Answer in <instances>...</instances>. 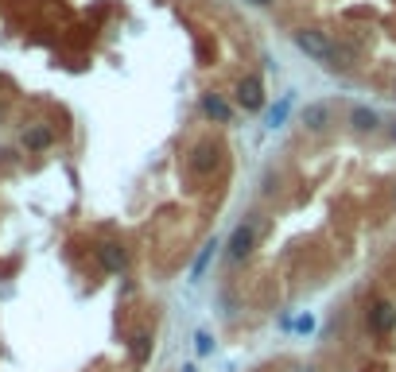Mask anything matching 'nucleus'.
Wrapping results in <instances>:
<instances>
[{
	"label": "nucleus",
	"mask_w": 396,
	"mask_h": 372,
	"mask_svg": "<svg viewBox=\"0 0 396 372\" xmlns=\"http://www.w3.org/2000/svg\"><path fill=\"white\" fill-rule=\"evenodd\" d=\"M291 39H296V47L303 50L307 59L323 62L327 70H346V66H350V59H354V55H350L346 47H338V43L330 39V35H327L323 28H299L296 35H291Z\"/></svg>",
	"instance_id": "1"
},
{
	"label": "nucleus",
	"mask_w": 396,
	"mask_h": 372,
	"mask_svg": "<svg viewBox=\"0 0 396 372\" xmlns=\"http://www.w3.org/2000/svg\"><path fill=\"white\" fill-rule=\"evenodd\" d=\"M257 241H260V225H257V217L241 221V225L233 229V236H229V245H226L229 264H245L249 256H253V248H257Z\"/></svg>",
	"instance_id": "2"
},
{
	"label": "nucleus",
	"mask_w": 396,
	"mask_h": 372,
	"mask_svg": "<svg viewBox=\"0 0 396 372\" xmlns=\"http://www.w3.org/2000/svg\"><path fill=\"white\" fill-rule=\"evenodd\" d=\"M233 97H237V105L245 109V113H260V109H264V86H260L257 74H245V78L237 82V89H233Z\"/></svg>",
	"instance_id": "3"
},
{
	"label": "nucleus",
	"mask_w": 396,
	"mask_h": 372,
	"mask_svg": "<svg viewBox=\"0 0 396 372\" xmlns=\"http://www.w3.org/2000/svg\"><path fill=\"white\" fill-rule=\"evenodd\" d=\"M366 326H369L373 333H393V330H396V306L388 303V299H377V303H369Z\"/></svg>",
	"instance_id": "4"
},
{
	"label": "nucleus",
	"mask_w": 396,
	"mask_h": 372,
	"mask_svg": "<svg viewBox=\"0 0 396 372\" xmlns=\"http://www.w3.org/2000/svg\"><path fill=\"white\" fill-rule=\"evenodd\" d=\"M218 144H210V140H202V144L190 147V156H187V167L195 171V175H214V167H218Z\"/></svg>",
	"instance_id": "5"
},
{
	"label": "nucleus",
	"mask_w": 396,
	"mask_h": 372,
	"mask_svg": "<svg viewBox=\"0 0 396 372\" xmlns=\"http://www.w3.org/2000/svg\"><path fill=\"white\" fill-rule=\"evenodd\" d=\"M198 109H202V113L214 120V124H229V120H233V109H229V101L222 97V93H214V89L198 97Z\"/></svg>",
	"instance_id": "6"
},
{
	"label": "nucleus",
	"mask_w": 396,
	"mask_h": 372,
	"mask_svg": "<svg viewBox=\"0 0 396 372\" xmlns=\"http://www.w3.org/2000/svg\"><path fill=\"white\" fill-rule=\"evenodd\" d=\"M303 128H307V132H327L330 128V105L327 101H311V105L303 109Z\"/></svg>",
	"instance_id": "7"
},
{
	"label": "nucleus",
	"mask_w": 396,
	"mask_h": 372,
	"mask_svg": "<svg viewBox=\"0 0 396 372\" xmlns=\"http://www.w3.org/2000/svg\"><path fill=\"white\" fill-rule=\"evenodd\" d=\"M350 128H354V132H377V128H381V113L369 109V105H354L350 109Z\"/></svg>",
	"instance_id": "8"
},
{
	"label": "nucleus",
	"mask_w": 396,
	"mask_h": 372,
	"mask_svg": "<svg viewBox=\"0 0 396 372\" xmlns=\"http://www.w3.org/2000/svg\"><path fill=\"white\" fill-rule=\"evenodd\" d=\"M98 256H101V264H105V272H125V264H129V256H125V248L120 245H101L98 248Z\"/></svg>",
	"instance_id": "9"
},
{
	"label": "nucleus",
	"mask_w": 396,
	"mask_h": 372,
	"mask_svg": "<svg viewBox=\"0 0 396 372\" xmlns=\"http://www.w3.org/2000/svg\"><path fill=\"white\" fill-rule=\"evenodd\" d=\"M51 144H55V132H51L47 124H35V128L24 132V147H28V151H43V147H51Z\"/></svg>",
	"instance_id": "10"
},
{
	"label": "nucleus",
	"mask_w": 396,
	"mask_h": 372,
	"mask_svg": "<svg viewBox=\"0 0 396 372\" xmlns=\"http://www.w3.org/2000/svg\"><path fill=\"white\" fill-rule=\"evenodd\" d=\"M218 241H210L206 248H202V252H198V260H195V268H190V283H198V279H202V272H206L210 268V260H214V252H218Z\"/></svg>",
	"instance_id": "11"
},
{
	"label": "nucleus",
	"mask_w": 396,
	"mask_h": 372,
	"mask_svg": "<svg viewBox=\"0 0 396 372\" xmlns=\"http://www.w3.org/2000/svg\"><path fill=\"white\" fill-rule=\"evenodd\" d=\"M152 349H156V342H152V333H136L132 337V361L136 364H144L152 357Z\"/></svg>",
	"instance_id": "12"
},
{
	"label": "nucleus",
	"mask_w": 396,
	"mask_h": 372,
	"mask_svg": "<svg viewBox=\"0 0 396 372\" xmlns=\"http://www.w3.org/2000/svg\"><path fill=\"white\" fill-rule=\"evenodd\" d=\"M287 109H291V93H287V97L280 101L272 113H268V128H280V124H284V120H287Z\"/></svg>",
	"instance_id": "13"
},
{
	"label": "nucleus",
	"mask_w": 396,
	"mask_h": 372,
	"mask_svg": "<svg viewBox=\"0 0 396 372\" xmlns=\"http://www.w3.org/2000/svg\"><path fill=\"white\" fill-rule=\"evenodd\" d=\"M195 349L202 353V357H206V353H214V337H210V333H198V337H195Z\"/></svg>",
	"instance_id": "14"
},
{
	"label": "nucleus",
	"mask_w": 396,
	"mask_h": 372,
	"mask_svg": "<svg viewBox=\"0 0 396 372\" xmlns=\"http://www.w3.org/2000/svg\"><path fill=\"white\" fill-rule=\"evenodd\" d=\"M249 4H253V8H272L276 0H249Z\"/></svg>",
	"instance_id": "15"
},
{
	"label": "nucleus",
	"mask_w": 396,
	"mask_h": 372,
	"mask_svg": "<svg viewBox=\"0 0 396 372\" xmlns=\"http://www.w3.org/2000/svg\"><path fill=\"white\" fill-rule=\"evenodd\" d=\"M388 136H393V144H396V120H393V124H388Z\"/></svg>",
	"instance_id": "16"
},
{
	"label": "nucleus",
	"mask_w": 396,
	"mask_h": 372,
	"mask_svg": "<svg viewBox=\"0 0 396 372\" xmlns=\"http://www.w3.org/2000/svg\"><path fill=\"white\" fill-rule=\"evenodd\" d=\"M183 372H195V369H190V364H187V369H183Z\"/></svg>",
	"instance_id": "17"
},
{
	"label": "nucleus",
	"mask_w": 396,
	"mask_h": 372,
	"mask_svg": "<svg viewBox=\"0 0 396 372\" xmlns=\"http://www.w3.org/2000/svg\"><path fill=\"white\" fill-rule=\"evenodd\" d=\"M393 97H396V82H393Z\"/></svg>",
	"instance_id": "18"
},
{
	"label": "nucleus",
	"mask_w": 396,
	"mask_h": 372,
	"mask_svg": "<svg viewBox=\"0 0 396 372\" xmlns=\"http://www.w3.org/2000/svg\"><path fill=\"white\" fill-rule=\"evenodd\" d=\"M393 194H396V190H393Z\"/></svg>",
	"instance_id": "19"
}]
</instances>
